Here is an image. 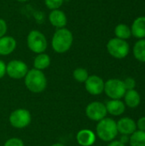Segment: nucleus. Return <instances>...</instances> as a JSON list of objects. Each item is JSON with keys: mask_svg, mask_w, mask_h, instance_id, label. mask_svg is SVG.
<instances>
[{"mask_svg": "<svg viewBox=\"0 0 145 146\" xmlns=\"http://www.w3.org/2000/svg\"><path fill=\"white\" fill-rule=\"evenodd\" d=\"M73 43V33L66 28L56 29L51 38V47L58 54H63L70 50Z\"/></svg>", "mask_w": 145, "mask_h": 146, "instance_id": "nucleus-1", "label": "nucleus"}, {"mask_svg": "<svg viewBox=\"0 0 145 146\" xmlns=\"http://www.w3.org/2000/svg\"><path fill=\"white\" fill-rule=\"evenodd\" d=\"M26 87L33 93L43 92L47 86V79L43 71L35 68L28 70L24 78Z\"/></svg>", "mask_w": 145, "mask_h": 146, "instance_id": "nucleus-2", "label": "nucleus"}, {"mask_svg": "<svg viewBox=\"0 0 145 146\" xmlns=\"http://www.w3.org/2000/svg\"><path fill=\"white\" fill-rule=\"evenodd\" d=\"M96 131L97 135L100 139L105 142H111L116 138L118 134L116 121L111 118L105 117L104 119L98 121Z\"/></svg>", "mask_w": 145, "mask_h": 146, "instance_id": "nucleus-3", "label": "nucleus"}, {"mask_svg": "<svg viewBox=\"0 0 145 146\" xmlns=\"http://www.w3.org/2000/svg\"><path fill=\"white\" fill-rule=\"evenodd\" d=\"M26 44L28 49L36 54L44 53L48 46V41L45 35L38 30H32L26 37Z\"/></svg>", "mask_w": 145, "mask_h": 146, "instance_id": "nucleus-4", "label": "nucleus"}, {"mask_svg": "<svg viewBox=\"0 0 145 146\" xmlns=\"http://www.w3.org/2000/svg\"><path fill=\"white\" fill-rule=\"evenodd\" d=\"M107 50L110 56L117 59L125 58L130 50L128 43L118 38H114L109 40L107 44Z\"/></svg>", "mask_w": 145, "mask_h": 146, "instance_id": "nucleus-5", "label": "nucleus"}, {"mask_svg": "<svg viewBox=\"0 0 145 146\" xmlns=\"http://www.w3.org/2000/svg\"><path fill=\"white\" fill-rule=\"evenodd\" d=\"M9 123L12 127L22 129L30 125L32 121L31 113L26 109H17L9 115Z\"/></svg>", "mask_w": 145, "mask_h": 146, "instance_id": "nucleus-6", "label": "nucleus"}, {"mask_svg": "<svg viewBox=\"0 0 145 146\" xmlns=\"http://www.w3.org/2000/svg\"><path fill=\"white\" fill-rule=\"evenodd\" d=\"M103 92L111 99H121L124 97L126 90L123 80L119 79H110L104 83Z\"/></svg>", "mask_w": 145, "mask_h": 146, "instance_id": "nucleus-7", "label": "nucleus"}, {"mask_svg": "<svg viewBox=\"0 0 145 146\" xmlns=\"http://www.w3.org/2000/svg\"><path fill=\"white\" fill-rule=\"evenodd\" d=\"M28 72L27 65L21 60H12L6 64V74L14 80L25 78Z\"/></svg>", "mask_w": 145, "mask_h": 146, "instance_id": "nucleus-8", "label": "nucleus"}, {"mask_svg": "<svg viewBox=\"0 0 145 146\" xmlns=\"http://www.w3.org/2000/svg\"><path fill=\"white\" fill-rule=\"evenodd\" d=\"M107 110L105 104L101 102H92L86 106V116L94 121H100L107 115Z\"/></svg>", "mask_w": 145, "mask_h": 146, "instance_id": "nucleus-9", "label": "nucleus"}, {"mask_svg": "<svg viewBox=\"0 0 145 146\" xmlns=\"http://www.w3.org/2000/svg\"><path fill=\"white\" fill-rule=\"evenodd\" d=\"M104 81L97 75H89L88 79L85 82V90L88 93L97 96L100 95L104 91Z\"/></svg>", "mask_w": 145, "mask_h": 146, "instance_id": "nucleus-10", "label": "nucleus"}, {"mask_svg": "<svg viewBox=\"0 0 145 146\" xmlns=\"http://www.w3.org/2000/svg\"><path fill=\"white\" fill-rule=\"evenodd\" d=\"M49 21L56 29L63 28L68 24V17L64 11L61 10L60 9H54L49 14Z\"/></svg>", "mask_w": 145, "mask_h": 146, "instance_id": "nucleus-11", "label": "nucleus"}, {"mask_svg": "<svg viewBox=\"0 0 145 146\" xmlns=\"http://www.w3.org/2000/svg\"><path fill=\"white\" fill-rule=\"evenodd\" d=\"M116 125H117L118 133H120L122 135L129 136L132 135L135 131H137L136 122L129 117L121 118L116 122Z\"/></svg>", "mask_w": 145, "mask_h": 146, "instance_id": "nucleus-12", "label": "nucleus"}, {"mask_svg": "<svg viewBox=\"0 0 145 146\" xmlns=\"http://www.w3.org/2000/svg\"><path fill=\"white\" fill-rule=\"evenodd\" d=\"M16 40L12 36L4 35L0 38V56H9L16 49Z\"/></svg>", "mask_w": 145, "mask_h": 146, "instance_id": "nucleus-13", "label": "nucleus"}, {"mask_svg": "<svg viewBox=\"0 0 145 146\" xmlns=\"http://www.w3.org/2000/svg\"><path fill=\"white\" fill-rule=\"evenodd\" d=\"M76 140L81 146H91L96 141V134L89 129H82L77 133Z\"/></svg>", "mask_w": 145, "mask_h": 146, "instance_id": "nucleus-14", "label": "nucleus"}, {"mask_svg": "<svg viewBox=\"0 0 145 146\" xmlns=\"http://www.w3.org/2000/svg\"><path fill=\"white\" fill-rule=\"evenodd\" d=\"M105 106L107 112L115 116L122 115L126 110V104L120 99H111L107 102Z\"/></svg>", "mask_w": 145, "mask_h": 146, "instance_id": "nucleus-15", "label": "nucleus"}, {"mask_svg": "<svg viewBox=\"0 0 145 146\" xmlns=\"http://www.w3.org/2000/svg\"><path fill=\"white\" fill-rule=\"evenodd\" d=\"M132 34L137 38L142 39L145 38V16L138 17L132 23L131 28Z\"/></svg>", "mask_w": 145, "mask_h": 146, "instance_id": "nucleus-16", "label": "nucleus"}, {"mask_svg": "<svg viewBox=\"0 0 145 146\" xmlns=\"http://www.w3.org/2000/svg\"><path fill=\"white\" fill-rule=\"evenodd\" d=\"M124 99H125L126 105H127L129 108H136L139 105L141 102V98L139 93L134 89L126 91L124 95Z\"/></svg>", "mask_w": 145, "mask_h": 146, "instance_id": "nucleus-17", "label": "nucleus"}, {"mask_svg": "<svg viewBox=\"0 0 145 146\" xmlns=\"http://www.w3.org/2000/svg\"><path fill=\"white\" fill-rule=\"evenodd\" d=\"M50 65V57L49 55L44 53L38 54L33 60V68L38 70H44Z\"/></svg>", "mask_w": 145, "mask_h": 146, "instance_id": "nucleus-18", "label": "nucleus"}, {"mask_svg": "<svg viewBox=\"0 0 145 146\" xmlns=\"http://www.w3.org/2000/svg\"><path fill=\"white\" fill-rule=\"evenodd\" d=\"M133 55L139 62H145V38L136 42L133 47Z\"/></svg>", "mask_w": 145, "mask_h": 146, "instance_id": "nucleus-19", "label": "nucleus"}, {"mask_svg": "<svg viewBox=\"0 0 145 146\" xmlns=\"http://www.w3.org/2000/svg\"><path fill=\"white\" fill-rule=\"evenodd\" d=\"M115 34L116 38L126 40L132 35L131 28L126 24H118L115 28Z\"/></svg>", "mask_w": 145, "mask_h": 146, "instance_id": "nucleus-20", "label": "nucleus"}, {"mask_svg": "<svg viewBox=\"0 0 145 146\" xmlns=\"http://www.w3.org/2000/svg\"><path fill=\"white\" fill-rule=\"evenodd\" d=\"M129 143L131 146H145V132L135 131L131 135Z\"/></svg>", "mask_w": 145, "mask_h": 146, "instance_id": "nucleus-21", "label": "nucleus"}, {"mask_svg": "<svg viewBox=\"0 0 145 146\" xmlns=\"http://www.w3.org/2000/svg\"><path fill=\"white\" fill-rule=\"evenodd\" d=\"M73 79L76 81L80 82V83H83V82L85 83V80L89 77V74H88V71L85 68H78L73 70Z\"/></svg>", "mask_w": 145, "mask_h": 146, "instance_id": "nucleus-22", "label": "nucleus"}, {"mask_svg": "<svg viewBox=\"0 0 145 146\" xmlns=\"http://www.w3.org/2000/svg\"><path fill=\"white\" fill-rule=\"evenodd\" d=\"M63 2L64 0H44V4L49 9L54 10L60 9L62 6Z\"/></svg>", "mask_w": 145, "mask_h": 146, "instance_id": "nucleus-23", "label": "nucleus"}, {"mask_svg": "<svg viewBox=\"0 0 145 146\" xmlns=\"http://www.w3.org/2000/svg\"><path fill=\"white\" fill-rule=\"evenodd\" d=\"M3 146H24V143L19 138H11L4 143Z\"/></svg>", "mask_w": 145, "mask_h": 146, "instance_id": "nucleus-24", "label": "nucleus"}, {"mask_svg": "<svg viewBox=\"0 0 145 146\" xmlns=\"http://www.w3.org/2000/svg\"><path fill=\"white\" fill-rule=\"evenodd\" d=\"M123 83H124V86L126 87V91H129V90H133L136 86V81L134 79L131 78V77H128L126 79H125V80H123Z\"/></svg>", "mask_w": 145, "mask_h": 146, "instance_id": "nucleus-25", "label": "nucleus"}, {"mask_svg": "<svg viewBox=\"0 0 145 146\" xmlns=\"http://www.w3.org/2000/svg\"><path fill=\"white\" fill-rule=\"evenodd\" d=\"M8 31V25L5 20L0 18V38L6 35V33Z\"/></svg>", "mask_w": 145, "mask_h": 146, "instance_id": "nucleus-26", "label": "nucleus"}, {"mask_svg": "<svg viewBox=\"0 0 145 146\" xmlns=\"http://www.w3.org/2000/svg\"><path fill=\"white\" fill-rule=\"evenodd\" d=\"M136 124H137V128L139 131L145 132V116L139 118Z\"/></svg>", "mask_w": 145, "mask_h": 146, "instance_id": "nucleus-27", "label": "nucleus"}, {"mask_svg": "<svg viewBox=\"0 0 145 146\" xmlns=\"http://www.w3.org/2000/svg\"><path fill=\"white\" fill-rule=\"evenodd\" d=\"M6 74V63L0 59V79L3 78Z\"/></svg>", "mask_w": 145, "mask_h": 146, "instance_id": "nucleus-28", "label": "nucleus"}, {"mask_svg": "<svg viewBox=\"0 0 145 146\" xmlns=\"http://www.w3.org/2000/svg\"><path fill=\"white\" fill-rule=\"evenodd\" d=\"M108 146H125L120 140H113Z\"/></svg>", "mask_w": 145, "mask_h": 146, "instance_id": "nucleus-29", "label": "nucleus"}, {"mask_svg": "<svg viewBox=\"0 0 145 146\" xmlns=\"http://www.w3.org/2000/svg\"><path fill=\"white\" fill-rule=\"evenodd\" d=\"M129 139H130V138L128 137V135H122L120 141H121L123 145H126V143L129 142Z\"/></svg>", "mask_w": 145, "mask_h": 146, "instance_id": "nucleus-30", "label": "nucleus"}, {"mask_svg": "<svg viewBox=\"0 0 145 146\" xmlns=\"http://www.w3.org/2000/svg\"><path fill=\"white\" fill-rule=\"evenodd\" d=\"M51 146H66L65 145L62 144V143H56V144H53Z\"/></svg>", "mask_w": 145, "mask_h": 146, "instance_id": "nucleus-31", "label": "nucleus"}, {"mask_svg": "<svg viewBox=\"0 0 145 146\" xmlns=\"http://www.w3.org/2000/svg\"><path fill=\"white\" fill-rule=\"evenodd\" d=\"M16 1H18V2H20V3H25V2H27V1H29V0H16Z\"/></svg>", "mask_w": 145, "mask_h": 146, "instance_id": "nucleus-32", "label": "nucleus"}]
</instances>
